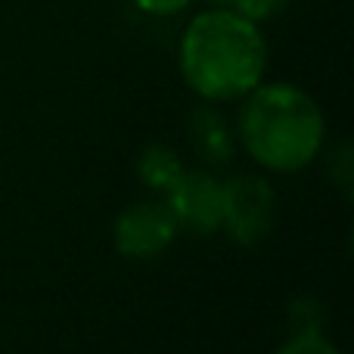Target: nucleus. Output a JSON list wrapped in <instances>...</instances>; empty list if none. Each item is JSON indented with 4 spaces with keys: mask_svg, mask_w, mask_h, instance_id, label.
<instances>
[{
    "mask_svg": "<svg viewBox=\"0 0 354 354\" xmlns=\"http://www.w3.org/2000/svg\"><path fill=\"white\" fill-rule=\"evenodd\" d=\"M137 174H140V180L147 183L149 189L165 196L168 189L174 187L177 177L183 174L180 156H177L171 147H165V143H149V147H143V153L137 156Z\"/></svg>",
    "mask_w": 354,
    "mask_h": 354,
    "instance_id": "0eeeda50",
    "label": "nucleus"
},
{
    "mask_svg": "<svg viewBox=\"0 0 354 354\" xmlns=\"http://www.w3.org/2000/svg\"><path fill=\"white\" fill-rule=\"evenodd\" d=\"M292 0H230V10H236L239 16L252 19V22H268V19L280 16Z\"/></svg>",
    "mask_w": 354,
    "mask_h": 354,
    "instance_id": "1a4fd4ad",
    "label": "nucleus"
},
{
    "mask_svg": "<svg viewBox=\"0 0 354 354\" xmlns=\"http://www.w3.org/2000/svg\"><path fill=\"white\" fill-rule=\"evenodd\" d=\"M277 224V193L258 174H233L224 180V221L221 230L236 245H261Z\"/></svg>",
    "mask_w": 354,
    "mask_h": 354,
    "instance_id": "7ed1b4c3",
    "label": "nucleus"
},
{
    "mask_svg": "<svg viewBox=\"0 0 354 354\" xmlns=\"http://www.w3.org/2000/svg\"><path fill=\"white\" fill-rule=\"evenodd\" d=\"M174 236L177 221L165 199L137 202V205L124 208L115 218V230H112L118 255L131 258V261H147V258L162 255L174 243Z\"/></svg>",
    "mask_w": 354,
    "mask_h": 354,
    "instance_id": "39448f33",
    "label": "nucleus"
},
{
    "mask_svg": "<svg viewBox=\"0 0 354 354\" xmlns=\"http://www.w3.org/2000/svg\"><path fill=\"white\" fill-rule=\"evenodd\" d=\"M277 354H342L320 330H299Z\"/></svg>",
    "mask_w": 354,
    "mask_h": 354,
    "instance_id": "6e6552de",
    "label": "nucleus"
},
{
    "mask_svg": "<svg viewBox=\"0 0 354 354\" xmlns=\"http://www.w3.org/2000/svg\"><path fill=\"white\" fill-rule=\"evenodd\" d=\"M189 143L208 165H224L233 156V131L227 118L212 106H196L189 112Z\"/></svg>",
    "mask_w": 354,
    "mask_h": 354,
    "instance_id": "423d86ee",
    "label": "nucleus"
},
{
    "mask_svg": "<svg viewBox=\"0 0 354 354\" xmlns=\"http://www.w3.org/2000/svg\"><path fill=\"white\" fill-rule=\"evenodd\" d=\"M214 3H218V6H230V0H214Z\"/></svg>",
    "mask_w": 354,
    "mask_h": 354,
    "instance_id": "9b49d317",
    "label": "nucleus"
},
{
    "mask_svg": "<svg viewBox=\"0 0 354 354\" xmlns=\"http://www.w3.org/2000/svg\"><path fill=\"white\" fill-rule=\"evenodd\" d=\"M189 3H193V0H134L137 10L149 12V16H177V12H183Z\"/></svg>",
    "mask_w": 354,
    "mask_h": 354,
    "instance_id": "9d476101",
    "label": "nucleus"
},
{
    "mask_svg": "<svg viewBox=\"0 0 354 354\" xmlns=\"http://www.w3.org/2000/svg\"><path fill=\"white\" fill-rule=\"evenodd\" d=\"M326 122L311 93L295 84H258L239 109V140L261 168L301 171L324 149Z\"/></svg>",
    "mask_w": 354,
    "mask_h": 354,
    "instance_id": "f03ea898",
    "label": "nucleus"
},
{
    "mask_svg": "<svg viewBox=\"0 0 354 354\" xmlns=\"http://www.w3.org/2000/svg\"><path fill=\"white\" fill-rule=\"evenodd\" d=\"M268 68V44L258 22L230 6L199 12L180 37V75L205 103L243 100Z\"/></svg>",
    "mask_w": 354,
    "mask_h": 354,
    "instance_id": "f257e3e1",
    "label": "nucleus"
},
{
    "mask_svg": "<svg viewBox=\"0 0 354 354\" xmlns=\"http://www.w3.org/2000/svg\"><path fill=\"white\" fill-rule=\"evenodd\" d=\"M177 230H189L196 236H212L221 230L224 221V180L208 171H187L174 180L165 193Z\"/></svg>",
    "mask_w": 354,
    "mask_h": 354,
    "instance_id": "20e7f679",
    "label": "nucleus"
}]
</instances>
